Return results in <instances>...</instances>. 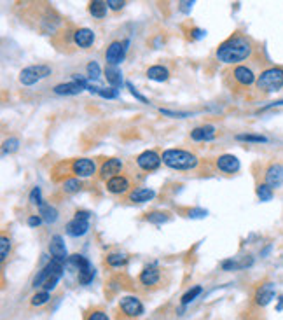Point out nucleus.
Masks as SVG:
<instances>
[{"mask_svg": "<svg viewBox=\"0 0 283 320\" xmlns=\"http://www.w3.org/2000/svg\"><path fill=\"white\" fill-rule=\"evenodd\" d=\"M252 51H253V46L247 37H243V35H233L226 42H222L217 47L215 56H217L218 62L233 65V63L245 62L250 54H252Z\"/></svg>", "mask_w": 283, "mask_h": 320, "instance_id": "1", "label": "nucleus"}, {"mask_svg": "<svg viewBox=\"0 0 283 320\" xmlns=\"http://www.w3.org/2000/svg\"><path fill=\"white\" fill-rule=\"evenodd\" d=\"M161 158L172 170H192L198 166V156L184 149H168L163 152Z\"/></svg>", "mask_w": 283, "mask_h": 320, "instance_id": "2", "label": "nucleus"}, {"mask_svg": "<svg viewBox=\"0 0 283 320\" xmlns=\"http://www.w3.org/2000/svg\"><path fill=\"white\" fill-rule=\"evenodd\" d=\"M257 88L264 93H275L283 88V69L280 67H271L260 72L257 77Z\"/></svg>", "mask_w": 283, "mask_h": 320, "instance_id": "3", "label": "nucleus"}, {"mask_svg": "<svg viewBox=\"0 0 283 320\" xmlns=\"http://www.w3.org/2000/svg\"><path fill=\"white\" fill-rule=\"evenodd\" d=\"M51 72H53V70L47 65H30L19 72V82L23 86H32V84H35V82L49 77Z\"/></svg>", "mask_w": 283, "mask_h": 320, "instance_id": "4", "label": "nucleus"}, {"mask_svg": "<svg viewBox=\"0 0 283 320\" xmlns=\"http://www.w3.org/2000/svg\"><path fill=\"white\" fill-rule=\"evenodd\" d=\"M84 89H88V82H86L84 77H79L75 73L72 82L54 86L53 91L56 93V95H65V97H69V95H79V93H82Z\"/></svg>", "mask_w": 283, "mask_h": 320, "instance_id": "5", "label": "nucleus"}, {"mask_svg": "<svg viewBox=\"0 0 283 320\" xmlns=\"http://www.w3.org/2000/svg\"><path fill=\"white\" fill-rule=\"evenodd\" d=\"M128 44H130L128 40L126 42L114 40V42L107 47V51H105V62H107L110 67H117L119 63L123 62L124 53H126V49H128Z\"/></svg>", "mask_w": 283, "mask_h": 320, "instance_id": "6", "label": "nucleus"}, {"mask_svg": "<svg viewBox=\"0 0 283 320\" xmlns=\"http://www.w3.org/2000/svg\"><path fill=\"white\" fill-rule=\"evenodd\" d=\"M119 308H121V312H123L124 315L131 317V319L143 315V305H142V301L135 296L121 297V301H119Z\"/></svg>", "mask_w": 283, "mask_h": 320, "instance_id": "7", "label": "nucleus"}, {"mask_svg": "<svg viewBox=\"0 0 283 320\" xmlns=\"http://www.w3.org/2000/svg\"><path fill=\"white\" fill-rule=\"evenodd\" d=\"M163 163V158L157 154L156 150H143L142 154H138L137 165L140 166L143 172H154L157 170Z\"/></svg>", "mask_w": 283, "mask_h": 320, "instance_id": "8", "label": "nucleus"}, {"mask_svg": "<svg viewBox=\"0 0 283 320\" xmlns=\"http://www.w3.org/2000/svg\"><path fill=\"white\" fill-rule=\"evenodd\" d=\"M275 285L271 282H266L262 285L257 287L255 294H253V303L257 306H268L273 299H275Z\"/></svg>", "mask_w": 283, "mask_h": 320, "instance_id": "9", "label": "nucleus"}, {"mask_svg": "<svg viewBox=\"0 0 283 320\" xmlns=\"http://www.w3.org/2000/svg\"><path fill=\"white\" fill-rule=\"evenodd\" d=\"M72 172L77 175V177H91L93 174L96 172V165L93 159L88 158H79V159H73L72 163Z\"/></svg>", "mask_w": 283, "mask_h": 320, "instance_id": "10", "label": "nucleus"}, {"mask_svg": "<svg viewBox=\"0 0 283 320\" xmlns=\"http://www.w3.org/2000/svg\"><path fill=\"white\" fill-rule=\"evenodd\" d=\"M266 184H268L271 189L282 187L283 185V165L273 163V165L268 166V170H266Z\"/></svg>", "mask_w": 283, "mask_h": 320, "instance_id": "11", "label": "nucleus"}, {"mask_svg": "<svg viewBox=\"0 0 283 320\" xmlns=\"http://www.w3.org/2000/svg\"><path fill=\"white\" fill-rule=\"evenodd\" d=\"M123 161L117 158H110L100 166V177L102 178H112V177H117L121 172H123Z\"/></svg>", "mask_w": 283, "mask_h": 320, "instance_id": "12", "label": "nucleus"}, {"mask_svg": "<svg viewBox=\"0 0 283 320\" xmlns=\"http://www.w3.org/2000/svg\"><path fill=\"white\" fill-rule=\"evenodd\" d=\"M233 77H234V81L240 86H243V88H248V86H252L253 82H255V73L252 72V69H248V67H245V65H238L236 69L233 70Z\"/></svg>", "mask_w": 283, "mask_h": 320, "instance_id": "13", "label": "nucleus"}, {"mask_svg": "<svg viewBox=\"0 0 283 320\" xmlns=\"http://www.w3.org/2000/svg\"><path fill=\"white\" fill-rule=\"evenodd\" d=\"M217 168L224 174H236L240 170V159L233 154H222L217 158Z\"/></svg>", "mask_w": 283, "mask_h": 320, "instance_id": "14", "label": "nucleus"}, {"mask_svg": "<svg viewBox=\"0 0 283 320\" xmlns=\"http://www.w3.org/2000/svg\"><path fill=\"white\" fill-rule=\"evenodd\" d=\"M107 191L110 194H124L130 191V180L124 175H117L107 180Z\"/></svg>", "mask_w": 283, "mask_h": 320, "instance_id": "15", "label": "nucleus"}, {"mask_svg": "<svg viewBox=\"0 0 283 320\" xmlns=\"http://www.w3.org/2000/svg\"><path fill=\"white\" fill-rule=\"evenodd\" d=\"M73 42L82 49H88L95 42V32L89 30V28H79V30L73 32Z\"/></svg>", "mask_w": 283, "mask_h": 320, "instance_id": "16", "label": "nucleus"}, {"mask_svg": "<svg viewBox=\"0 0 283 320\" xmlns=\"http://www.w3.org/2000/svg\"><path fill=\"white\" fill-rule=\"evenodd\" d=\"M191 139L196 142H210L215 139V126L212 124H205V126H198L191 131Z\"/></svg>", "mask_w": 283, "mask_h": 320, "instance_id": "17", "label": "nucleus"}, {"mask_svg": "<svg viewBox=\"0 0 283 320\" xmlns=\"http://www.w3.org/2000/svg\"><path fill=\"white\" fill-rule=\"evenodd\" d=\"M49 252L54 259H62V261H67L69 255H67V247H65V242L60 235L53 236L49 243Z\"/></svg>", "mask_w": 283, "mask_h": 320, "instance_id": "18", "label": "nucleus"}, {"mask_svg": "<svg viewBox=\"0 0 283 320\" xmlns=\"http://www.w3.org/2000/svg\"><path fill=\"white\" fill-rule=\"evenodd\" d=\"M88 229H89V220H80L73 217V220H70V222L67 224V235L73 236V238L84 236L86 233H88Z\"/></svg>", "mask_w": 283, "mask_h": 320, "instance_id": "19", "label": "nucleus"}, {"mask_svg": "<svg viewBox=\"0 0 283 320\" xmlns=\"http://www.w3.org/2000/svg\"><path fill=\"white\" fill-rule=\"evenodd\" d=\"M159 270H157L156 264H149V266H145L143 270H142L140 273V282L143 284V285L150 287V285H156L157 282H159Z\"/></svg>", "mask_w": 283, "mask_h": 320, "instance_id": "20", "label": "nucleus"}, {"mask_svg": "<svg viewBox=\"0 0 283 320\" xmlns=\"http://www.w3.org/2000/svg\"><path fill=\"white\" fill-rule=\"evenodd\" d=\"M154 196H156V193H154L152 189H149V187H137V189H133L130 193L128 200H130L131 203H145V201L152 200Z\"/></svg>", "mask_w": 283, "mask_h": 320, "instance_id": "21", "label": "nucleus"}, {"mask_svg": "<svg viewBox=\"0 0 283 320\" xmlns=\"http://www.w3.org/2000/svg\"><path fill=\"white\" fill-rule=\"evenodd\" d=\"M145 75H147V79H150V81L165 82V81H168L170 72H168V69H165L163 65H154V67H149V69H147Z\"/></svg>", "mask_w": 283, "mask_h": 320, "instance_id": "22", "label": "nucleus"}, {"mask_svg": "<svg viewBox=\"0 0 283 320\" xmlns=\"http://www.w3.org/2000/svg\"><path fill=\"white\" fill-rule=\"evenodd\" d=\"M38 215L42 217L44 222L47 224H54L58 220V210L54 209L53 205L49 203H42L38 207Z\"/></svg>", "mask_w": 283, "mask_h": 320, "instance_id": "23", "label": "nucleus"}, {"mask_svg": "<svg viewBox=\"0 0 283 320\" xmlns=\"http://www.w3.org/2000/svg\"><path fill=\"white\" fill-rule=\"evenodd\" d=\"M105 77H107L108 84H110L112 88H115V89L123 84V75H121V70H119L117 67L107 65V69H105Z\"/></svg>", "mask_w": 283, "mask_h": 320, "instance_id": "24", "label": "nucleus"}, {"mask_svg": "<svg viewBox=\"0 0 283 320\" xmlns=\"http://www.w3.org/2000/svg\"><path fill=\"white\" fill-rule=\"evenodd\" d=\"M107 7H108L107 2H102V0H93V2H89V12H91V16L96 18V20L105 18Z\"/></svg>", "mask_w": 283, "mask_h": 320, "instance_id": "25", "label": "nucleus"}, {"mask_svg": "<svg viewBox=\"0 0 283 320\" xmlns=\"http://www.w3.org/2000/svg\"><path fill=\"white\" fill-rule=\"evenodd\" d=\"M128 262V255L123 254V252H114V254L107 255V264L112 268H121Z\"/></svg>", "mask_w": 283, "mask_h": 320, "instance_id": "26", "label": "nucleus"}, {"mask_svg": "<svg viewBox=\"0 0 283 320\" xmlns=\"http://www.w3.org/2000/svg\"><path fill=\"white\" fill-rule=\"evenodd\" d=\"M93 277H95V268H93L91 262H89L86 268H82V270L79 271V282H80V284H84V285L93 280Z\"/></svg>", "mask_w": 283, "mask_h": 320, "instance_id": "27", "label": "nucleus"}, {"mask_svg": "<svg viewBox=\"0 0 283 320\" xmlns=\"http://www.w3.org/2000/svg\"><path fill=\"white\" fill-rule=\"evenodd\" d=\"M203 292V289H201V287L199 285H196V287H192V289H189L187 292L184 294V296H182V299H180V303H182V305H189V303H192V301L196 299V297L199 296V294Z\"/></svg>", "mask_w": 283, "mask_h": 320, "instance_id": "28", "label": "nucleus"}, {"mask_svg": "<svg viewBox=\"0 0 283 320\" xmlns=\"http://www.w3.org/2000/svg\"><path fill=\"white\" fill-rule=\"evenodd\" d=\"M257 196L260 201H271L273 200V189L268 184H259L257 185Z\"/></svg>", "mask_w": 283, "mask_h": 320, "instance_id": "29", "label": "nucleus"}, {"mask_svg": "<svg viewBox=\"0 0 283 320\" xmlns=\"http://www.w3.org/2000/svg\"><path fill=\"white\" fill-rule=\"evenodd\" d=\"M147 220L152 224H165L170 220V213L166 212H150L147 213Z\"/></svg>", "mask_w": 283, "mask_h": 320, "instance_id": "30", "label": "nucleus"}, {"mask_svg": "<svg viewBox=\"0 0 283 320\" xmlns=\"http://www.w3.org/2000/svg\"><path fill=\"white\" fill-rule=\"evenodd\" d=\"M80 189V180L79 178H67L65 182H63V191L69 194H73L77 193V191Z\"/></svg>", "mask_w": 283, "mask_h": 320, "instance_id": "31", "label": "nucleus"}, {"mask_svg": "<svg viewBox=\"0 0 283 320\" xmlns=\"http://www.w3.org/2000/svg\"><path fill=\"white\" fill-rule=\"evenodd\" d=\"M49 299H51L49 292H47V290H42V292L34 294V297H32L30 303H32V306H42V305H46Z\"/></svg>", "mask_w": 283, "mask_h": 320, "instance_id": "32", "label": "nucleus"}, {"mask_svg": "<svg viewBox=\"0 0 283 320\" xmlns=\"http://www.w3.org/2000/svg\"><path fill=\"white\" fill-rule=\"evenodd\" d=\"M9 250H11V240L7 236H2L0 238V261H5L9 255Z\"/></svg>", "mask_w": 283, "mask_h": 320, "instance_id": "33", "label": "nucleus"}, {"mask_svg": "<svg viewBox=\"0 0 283 320\" xmlns=\"http://www.w3.org/2000/svg\"><path fill=\"white\" fill-rule=\"evenodd\" d=\"M236 140H241V142H253V143H266L268 142V139L262 135H238Z\"/></svg>", "mask_w": 283, "mask_h": 320, "instance_id": "34", "label": "nucleus"}, {"mask_svg": "<svg viewBox=\"0 0 283 320\" xmlns=\"http://www.w3.org/2000/svg\"><path fill=\"white\" fill-rule=\"evenodd\" d=\"M159 112L163 114V116L175 117V119H184V117H189V116H191L189 112H175V110H168V108H159Z\"/></svg>", "mask_w": 283, "mask_h": 320, "instance_id": "35", "label": "nucleus"}, {"mask_svg": "<svg viewBox=\"0 0 283 320\" xmlns=\"http://www.w3.org/2000/svg\"><path fill=\"white\" fill-rule=\"evenodd\" d=\"M18 147H19V140L18 139H7L4 142V152L5 154H11V152H16L18 150Z\"/></svg>", "mask_w": 283, "mask_h": 320, "instance_id": "36", "label": "nucleus"}, {"mask_svg": "<svg viewBox=\"0 0 283 320\" xmlns=\"http://www.w3.org/2000/svg\"><path fill=\"white\" fill-rule=\"evenodd\" d=\"M88 77L93 79V81L100 79V67H98V63H96V62L88 63Z\"/></svg>", "mask_w": 283, "mask_h": 320, "instance_id": "37", "label": "nucleus"}, {"mask_svg": "<svg viewBox=\"0 0 283 320\" xmlns=\"http://www.w3.org/2000/svg\"><path fill=\"white\" fill-rule=\"evenodd\" d=\"M86 320H108V315L104 310H93V312L88 313Z\"/></svg>", "mask_w": 283, "mask_h": 320, "instance_id": "38", "label": "nucleus"}, {"mask_svg": "<svg viewBox=\"0 0 283 320\" xmlns=\"http://www.w3.org/2000/svg\"><path fill=\"white\" fill-rule=\"evenodd\" d=\"M60 278H62V277H60V275H51V277L46 280V284H44V285H42V287H44V290H47V292H49V290H53L54 287L58 285V282H60Z\"/></svg>", "mask_w": 283, "mask_h": 320, "instance_id": "39", "label": "nucleus"}, {"mask_svg": "<svg viewBox=\"0 0 283 320\" xmlns=\"http://www.w3.org/2000/svg\"><path fill=\"white\" fill-rule=\"evenodd\" d=\"M30 203L32 205H38V207L44 203L42 198H40V187H34V189H32V193H30Z\"/></svg>", "mask_w": 283, "mask_h": 320, "instance_id": "40", "label": "nucleus"}, {"mask_svg": "<svg viewBox=\"0 0 283 320\" xmlns=\"http://www.w3.org/2000/svg\"><path fill=\"white\" fill-rule=\"evenodd\" d=\"M207 210H203V209H191L187 212V217L189 219H205L207 217Z\"/></svg>", "mask_w": 283, "mask_h": 320, "instance_id": "41", "label": "nucleus"}, {"mask_svg": "<svg viewBox=\"0 0 283 320\" xmlns=\"http://www.w3.org/2000/svg\"><path fill=\"white\" fill-rule=\"evenodd\" d=\"M126 86H128V89H130V93L131 95H133L135 98H137V100H140L142 104H145V105H149V100H147L145 97H143V95H140V93L137 91V88H135L133 84H131V82H126Z\"/></svg>", "mask_w": 283, "mask_h": 320, "instance_id": "42", "label": "nucleus"}, {"mask_svg": "<svg viewBox=\"0 0 283 320\" xmlns=\"http://www.w3.org/2000/svg\"><path fill=\"white\" fill-rule=\"evenodd\" d=\"M107 5L112 11H121V9L126 5V2H123V0H121V2H119V0H107Z\"/></svg>", "mask_w": 283, "mask_h": 320, "instance_id": "43", "label": "nucleus"}, {"mask_svg": "<svg viewBox=\"0 0 283 320\" xmlns=\"http://www.w3.org/2000/svg\"><path fill=\"white\" fill-rule=\"evenodd\" d=\"M40 222H42V217H40V215H30V217H28V226H30V228H38V226H40Z\"/></svg>", "mask_w": 283, "mask_h": 320, "instance_id": "44", "label": "nucleus"}, {"mask_svg": "<svg viewBox=\"0 0 283 320\" xmlns=\"http://www.w3.org/2000/svg\"><path fill=\"white\" fill-rule=\"evenodd\" d=\"M89 217H91V213L86 212V210H77V212H75V219H80V220H89Z\"/></svg>", "mask_w": 283, "mask_h": 320, "instance_id": "45", "label": "nucleus"}, {"mask_svg": "<svg viewBox=\"0 0 283 320\" xmlns=\"http://www.w3.org/2000/svg\"><path fill=\"white\" fill-rule=\"evenodd\" d=\"M205 35H207L205 30H199V28H194V30H192V37H194V39H203Z\"/></svg>", "mask_w": 283, "mask_h": 320, "instance_id": "46", "label": "nucleus"}, {"mask_svg": "<svg viewBox=\"0 0 283 320\" xmlns=\"http://www.w3.org/2000/svg\"><path fill=\"white\" fill-rule=\"evenodd\" d=\"M280 105H283V100H278V102H273V104H269V105H266V107H262V108H260V112H264V110H268V108H273V107H280Z\"/></svg>", "mask_w": 283, "mask_h": 320, "instance_id": "47", "label": "nucleus"}, {"mask_svg": "<svg viewBox=\"0 0 283 320\" xmlns=\"http://www.w3.org/2000/svg\"><path fill=\"white\" fill-rule=\"evenodd\" d=\"M191 7H192V2H180V11L187 12Z\"/></svg>", "mask_w": 283, "mask_h": 320, "instance_id": "48", "label": "nucleus"}, {"mask_svg": "<svg viewBox=\"0 0 283 320\" xmlns=\"http://www.w3.org/2000/svg\"><path fill=\"white\" fill-rule=\"evenodd\" d=\"M276 310H278V312H282V310H283V296L278 297V305H276Z\"/></svg>", "mask_w": 283, "mask_h": 320, "instance_id": "49", "label": "nucleus"}]
</instances>
